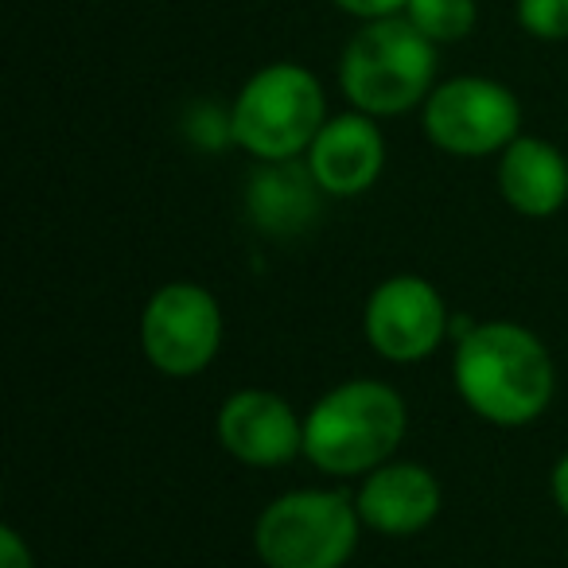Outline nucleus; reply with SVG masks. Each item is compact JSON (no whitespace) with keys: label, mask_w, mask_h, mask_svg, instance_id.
Segmentation results:
<instances>
[{"label":"nucleus","mask_w":568,"mask_h":568,"mask_svg":"<svg viewBox=\"0 0 568 568\" xmlns=\"http://www.w3.org/2000/svg\"><path fill=\"white\" fill-rule=\"evenodd\" d=\"M452 386L459 402L495 428H526L552 405L557 366L552 355L518 320L471 324L456 339Z\"/></svg>","instance_id":"obj_1"},{"label":"nucleus","mask_w":568,"mask_h":568,"mask_svg":"<svg viewBox=\"0 0 568 568\" xmlns=\"http://www.w3.org/2000/svg\"><path fill=\"white\" fill-rule=\"evenodd\" d=\"M405 433V397L382 378H351L304 413V459L332 479H363L397 456Z\"/></svg>","instance_id":"obj_2"},{"label":"nucleus","mask_w":568,"mask_h":568,"mask_svg":"<svg viewBox=\"0 0 568 568\" xmlns=\"http://www.w3.org/2000/svg\"><path fill=\"white\" fill-rule=\"evenodd\" d=\"M339 90L351 110L402 118L436 90V43L405 17L371 20L343 48Z\"/></svg>","instance_id":"obj_3"},{"label":"nucleus","mask_w":568,"mask_h":568,"mask_svg":"<svg viewBox=\"0 0 568 568\" xmlns=\"http://www.w3.org/2000/svg\"><path fill=\"white\" fill-rule=\"evenodd\" d=\"M234 149L257 164L301 160L327 121V94L320 79L301 63H268L242 82L230 102Z\"/></svg>","instance_id":"obj_4"},{"label":"nucleus","mask_w":568,"mask_h":568,"mask_svg":"<svg viewBox=\"0 0 568 568\" xmlns=\"http://www.w3.org/2000/svg\"><path fill=\"white\" fill-rule=\"evenodd\" d=\"M355 495L335 487L284 490L253 521V549L265 568H343L363 537Z\"/></svg>","instance_id":"obj_5"},{"label":"nucleus","mask_w":568,"mask_h":568,"mask_svg":"<svg viewBox=\"0 0 568 568\" xmlns=\"http://www.w3.org/2000/svg\"><path fill=\"white\" fill-rule=\"evenodd\" d=\"M420 129L428 144L459 160L498 156L521 136V102L510 87L487 74H459L436 82L420 105Z\"/></svg>","instance_id":"obj_6"},{"label":"nucleus","mask_w":568,"mask_h":568,"mask_svg":"<svg viewBox=\"0 0 568 568\" xmlns=\"http://www.w3.org/2000/svg\"><path fill=\"white\" fill-rule=\"evenodd\" d=\"M219 296L199 281H168L144 301L141 355L164 378H195L222 351Z\"/></svg>","instance_id":"obj_7"},{"label":"nucleus","mask_w":568,"mask_h":568,"mask_svg":"<svg viewBox=\"0 0 568 568\" xmlns=\"http://www.w3.org/2000/svg\"><path fill=\"white\" fill-rule=\"evenodd\" d=\"M452 312L428 276L397 273L374 284L363 308V335L386 363L417 366L433 358L452 335Z\"/></svg>","instance_id":"obj_8"},{"label":"nucleus","mask_w":568,"mask_h":568,"mask_svg":"<svg viewBox=\"0 0 568 568\" xmlns=\"http://www.w3.org/2000/svg\"><path fill=\"white\" fill-rule=\"evenodd\" d=\"M214 436L230 459L261 471L304 456V417L281 394L261 386L234 389L219 405Z\"/></svg>","instance_id":"obj_9"},{"label":"nucleus","mask_w":568,"mask_h":568,"mask_svg":"<svg viewBox=\"0 0 568 568\" xmlns=\"http://www.w3.org/2000/svg\"><path fill=\"white\" fill-rule=\"evenodd\" d=\"M304 164L312 168L327 199H355L371 191L386 168V136L378 118L358 110L327 118L312 149L304 152Z\"/></svg>","instance_id":"obj_10"},{"label":"nucleus","mask_w":568,"mask_h":568,"mask_svg":"<svg viewBox=\"0 0 568 568\" xmlns=\"http://www.w3.org/2000/svg\"><path fill=\"white\" fill-rule=\"evenodd\" d=\"M358 518L382 537H413L440 518L444 490L436 471L417 459H389L363 475L355 490Z\"/></svg>","instance_id":"obj_11"},{"label":"nucleus","mask_w":568,"mask_h":568,"mask_svg":"<svg viewBox=\"0 0 568 568\" xmlns=\"http://www.w3.org/2000/svg\"><path fill=\"white\" fill-rule=\"evenodd\" d=\"M495 183L514 214L552 219L568 203V156L545 136L521 133L498 152Z\"/></svg>","instance_id":"obj_12"},{"label":"nucleus","mask_w":568,"mask_h":568,"mask_svg":"<svg viewBox=\"0 0 568 568\" xmlns=\"http://www.w3.org/2000/svg\"><path fill=\"white\" fill-rule=\"evenodd\" d=\"M312 168L301 160H268L257 164L245 180V214L268 237H293L320 219L324 203Z\"/></svg>","instance_id":"obj_13"},{"label":"nucleus","mask_w":568,"mask_h":568,"mask_svg":"<svg viewBox=\"0 0 568 568\" xmlns=\"http://www.w3.org/2000/svg\"><path fill=\"white\" fill-rule=\"evenodd\" d=\"M405 20L440 48V43L467 40L475 32L479 9H475V0H409Z\"/></svg>","instance_id":"obj_14"},{"label":"nucleus","mask_w":568,"mask_h":568,"mask_svg":"<svg viewBox=\"0 0 568 568\" xmlns=\"http://www.w3.org/2000/svg\"><path fill=\"white\" fill-rule=\"evenodd\" d=\"M183 133H187L191 144H199L203 152H219L234 144V121H230V105L214 102H195L187 105V118H183Z\"/></svg>","instance_id":"obj_15"},{"label":"nucleus","mask_w":568,"mask_h":568,"mask_svg":"<svg viewBox=\"0 0 568 568\" xmlns=\"http://www.w3.org/2000/svg\"><path fill=\"white\" fill-rule=\"evenodd\" d=\"M514 17H518L521 32L534 36V40H568V0H518Z\"/></svg>","instance_id":"obj_16"},{"label":"nucleus","mask_w":568,"mask_h":568,"mask_svg":"<svg viewBox=\"0 0 568 568\" xmlns=\"http://www.w3.org/2000/svg\"><path fill=\"white\" fill-rule=\"evenodd\" d=\"M332 4L339 12H347V17L363 20V24H371V20L405 17V9H409V0H332Z\"/></svg>","instance_id":"obj_17"},{"label":"nucleus","mask_w":568,"mask_h":568,"mask_svg":"<svg viewBox=\"0 0 568 568\" xmlns=\"http://www.w3.org/2000/svg\"><path fill=\"white\" fill-rule=\"evenodd\" d=\"M0 568H36L32 545L17 526H0Z\"/></svg>","instance_id":"obj_18"},{"label":"nucleus","mask_w":568,"mask_h":568,"mask_svg":"<svg viewBox=\"0 0 568 568\" xmlns=\"http://www.w3.org/2000/svg\"><path fill=\"white\" fill-rule=\"evenodd\" d=\"M549 495H552V503H557V510L568 518V452L557 459V464H552V471H549Z\"/></svg>","instance_id":"obj_19"}]
</instances>
